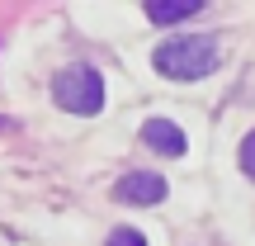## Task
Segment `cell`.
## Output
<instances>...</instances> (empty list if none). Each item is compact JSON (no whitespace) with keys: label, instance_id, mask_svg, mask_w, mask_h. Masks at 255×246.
<instances>
[{"label":"cell","instance_id":"6","mask_svg":"<svg viewBox=\"0 0 255 246\" xmlns=\"http://www.w3.org/2000/svg\"><path fill=\"white\" fill-rule=\"evenodd\" d=\"M104 246H146V237H142L137 228H114V232H109V242H104Z\"/></svg>","mask_w":255,"mask_h":246},{"label":"cell","instance_id":"7","mask_svg":"<svg viewBox=\"0 0 255 246\" xmlns=\"http://www.w3.org/2000/svg\"><path fill=\"white\" fill-rule=\"evenodd\" d=\"M241 171H246L251 180H255V128H251L246 137H241Z\"/></svg>","mask_w":255,"mask_h":246},{"label":"cell","instance_id":"4","mask_svg":"<svg viewBox=\"0 0 255 246\" xmlns=\"http://www.w3.org/2000/svg\"><path fill=\"white\" fill-rule=\"evenodd\" d=\"M142 142L151 147V152H161V156H184L189 152V137H184L180 123H170V119H146L142 123Z\"/></svg>","mask_w":255,"mask_h":246},{"label":"cell","instance_id":"3","mask_svg":"<svg viewBox=\"0 0 255 246\" xmlns=\"http://www.w3.org/2000/svg\"><path fill=\"white\" fill-rule=\"evenodd\" d=\"M165 194H170V185L161 180L156 171H128L119 185H114V199H123V204H161Z\"/></svg>","mask_w":255,"mask_h":246},{"label":"cell","instance_id":"5","mask_svg":"<svg viewBox=\"0 0 255 246\" xmlns=\"http://www.w3.org/2000/svg\"><path fill=\"white\" fill-rule=\"evenodd\" d=\"M203 9V0H146V19L156 24H180V19H194Z\"/></svg>","mask_w":255,"mask_h":246},{"label":"cell","instance_id":"1","mask_svg":"<svg viewBox=\"0 0 255 246\" xmlns=\"http://www.w3.org/2000/svg\"><path fill=\"white\" fill-rule=\"evenodd\" d=\"M156 71L165 76V81H203V76H213L218 71V62H222V52H218V43L213 38H170V43H161L156 47Z\"/></svg>","mask_w":255,"mask_h":246},{"label":"cell","instance_id":"2","mask_svg":"<svg viewBox=\"0 0 255 246\" xmlns=\"http://www.w3.org/2000/svg\"><path fill=\"white\" fill-rule=\"evenodd\" d=\"M52 100L62 104L66 114L90 119V114H100V104H104V76L95 71V66H66V71L52 81Z\"/></svg>","mask_w":255,"mask_h":246}]
</instances>
